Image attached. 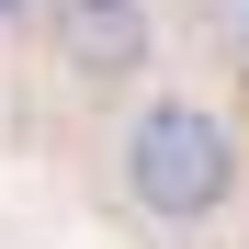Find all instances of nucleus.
Returning a JSON list of instances; mask_svg holds the SVG:
<instances>
[{
	"instance_id": "f257e3e1",
	"label": "nucleus",
	"mask_w": 249,
	"mask_h": 249,
	"mask_svg": "<svg viewBox=\"0 0 249 249\" xmlns=\"http://www.w3.org/2000/svg\"><path fill=\"white\" fill-rule=\"evenodd\" d=\"M102 215L147 249H215L249 204V113L204 68H136L91 124Z\"/></svg>"
},
{
	"instance_id": "f03ea898",
	"label": "nucleus",
	"mask_w": 249,
	"mask_h": 249,
	"mask_svg": "<svg viewBox=\"0 0 249 249\" xmlns=\"http://www.w3.org/2000/svg\"><path fill=\"white\" fill-rule=\"evenodd\" d=\"M170 23H181V68L227 79L249 102V0H170Z\"/></svg>"
}]
</instances>
